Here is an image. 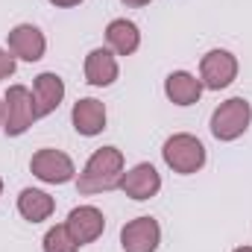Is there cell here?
Returning a JSON list of instances; mask_svg holds the SVG:
<instances>
[{"instance_id": "277c9868", "label": "cell", "mask_w": 252, "mask_h": 252, "mask_svg": "<svg viewBox=\"0 0 252 252\" xmlns=\"http://www.w3.org/2000/svg\"><path fill=\"white\" fill-rule=\"evenodd\" d=\"M38 121L35 103H32V88L27 85H9L3 94V132L9 138H21L30 132V126Z\"/></svg>"}, {"instance_id": "d6986e66", "label": "cell", "mask_w": 252, "mask_h": 252, "mask_svg": "<svg viewBox=\"0 0 252 252\" xmlns=\"http://www.w3.org/2000/svg\"><path fill=\"white\" fill-rule=\"evenodd\" d=\"M50 6H56V9H73V6H79L82 0H47Z\"/></svg>"}, {"instance_id": "7c38bea8", "label": "cell", "mask_w": 252, "mask_h": 252, "mask_svg": "<svg viewBox=\"0 0 252 252\" xmlns=\"http://www.w3.org/2000/svg\"><path fill=\"white\" fill-rule=\"evenodd\" d=\"M82 73H85V82H88L91 88H109V85H115L118 76H121L118 56H115L109 47H94V50H88V56H85Z\"/></svg>"}, {"instance_id": "8fae6325", "label": "cell", "mask_w": 252, "mask_h": 252, "mask_svg": "<svg viewBox=\"0 0 252 252\" xmlns=\"http://www.w3.org/2000/svg\"><path fill=\"white\" fill-rule=\"evenodd\" d=\"M109 121V112H106V103L97 100V97H79L70 109V124L76 129V135L82 138H97Z\"/></svg>"}, {"instance_id": "ac0fdd59", "label": "cell", "mask_w": 252, "mask_h": 252, "mask_svg": "<svg viewBox=\"0 0 252 252\" xmlns=\"http://www.w3.org/2000/svg\"><path fill=\"white\" fill-rule=\"evenodd\" d=\"M15 67H18V59H15L6 47H0V79L15 76Z\"/></svg>"}, {"instance_id": "5bb4252c", "label": "cell", "mask_w": 252, "mask_h": 252, "mask_svg": "<svg viewBox=\"0 0 252 252\" xmlns=\"http://www.w3.org/2000/svg\"><path fill=\"white\" fill-rule=\"evenodd\" d=\"M202 91L205 88H202L199 76H193L190 70H173L164 76V97L179 109H188L193 103H199Z\"/></svg>"}, {"instance_id": "30bf717a", "label": "cell", "mask_w": 252, "mask_h": 252, "mask_svg": "<svg viewBox=\"0 0 252 252\" xmlns=\"http://www.w3.org/2000/svg\"><path fill=\"white\" fill-rule=\"evenodd\" d=\"M64 226L73 235V241L79 247H85V244H94L106 232V214L97 205H76V208H70Z\"/></svg>"}, {"instance_id": "52a82bcc", "label": "cell", "mask_w": 252, "mask_h": 252, "mask_svg": "<svg viewBox=\"0 0 252 252\" xmlns=\"http://www.w3.org/2000/svg\"><path fill=\"white\" fill-rule=\"evenodd\" d=\"M6 50L18 62H41L47 53V38L35 24H18L6 32Z\"/></svg>"}, {"instance_id": "9a60e30c", "label": "cell", "mask_w": 252, "mask_h": 252, "mask_svg": "<svg viewBox=\"0 0 252 252\" xmlns=\"http://www.w3.org/2000/svg\"><path fill=\"white\" fill-rule=\"evenodd\" d=\"M106 44L115 56H132L141 47V30L129 18H115L106 27Z\"/></svg>"}, {"instance_id": "6da1fadb", "label": "cell", "mask_w": 252, "mask_h": 252, "mask_svg": "<svg viewBox=\"0 0 252 252\" xmlns=\"http://www.w3.org/2000/svg\"><path fill=\"white\" fill-rule=\"evenodd\" d=\"M124 170H126L124 153L118 147H100V150H94L88 156L85 167L76 173V190L85 193V196L118 190Z\"/></svg>"}, {"instance_id": "3957f363", "label": "cell", "mask_w": 252, "mask_h": 252, "mask_svg": "<svg viewBox=\"0 0 252 252\" xmlns=\"http://www.w3.org/2000/svg\"><path fill=\"white\" fill-rule=\"evenodd\" d=\"M250 124H252L250 100H247V97H229V100H223V103L211 112L208 129H211V135H214L220 144H232V141H238L241 135H247Z\"/></svg>"}, {"instance_id": "2e32d148", "label": "cell", "mask_w": 252, "mask_h": 252, "mask_svg": "<svg viewBox=\"0 0 252 252\" xmlns=\"http://www.w3.org/2000/svg\"><path fill=\"white\" fill-rule=\"evenodd\" d=\"M56 211V199L41 188H24L18 193V214L27 223H44Z\"/></svg>"}, {"instance_id": "8992f818", "label": "cell", "mask_w": 252, "mask_h": 252, "mask_svg": "<svg viewBox=\"0 0 252 252\" xmlns=\"http://www.w3.org/2000/svg\"><path fill=\"white\" fill-rule=\"evenodd\" d=\"M238 70H241V64L232 50L214 47L199 59V82L208 91H223L238 79Z\"/></svg>"}, {"instance_id": "7a4b0ae2", "label": "cell", "mask_w": 252, "mask_h": 252, "mask_svg": "<svg viewBox=\"0 0 252 252\" xmlns=\"http://www.w3.org/2000/svg\"><path fill=\"white\" fill-rule=\"evenodd\" d=\"M161 158H164V164H167L173 173H179V176H193V173H199V170L205 167L208 153H205V144H202L196 135H190V132H176V135H170V138L164 141Z\"/></svg>"}, {"instance_id": "e0dca14e", "label": "cell", "mask_w": 252, "mask_h": 252, "mask_svg": "<svg viewBox=\"0 0 252 252\" xmlns=\"http://www.w3.org/2000/svg\"><path fill=\"white\" fill-rule=\"evenodd\" d=\"M41 250L44 252H79V244L73 241V235L67 232V226H50L41 238Z\"/></svg>"}, {"instance_id": "44dd1931", "label": "cell", "mask_w": 252, "mask_h": 252, "mask_svg": "<svg viewBox=\"0 0 252 252\" xmlns=\"http://www.w3.org/2000/svg\"><path fill=\"white\" fill-rule=\"evenodd\" d=\"M0 129H3V97H0Z\"/></svg>"}, {"instance_id": "603a6c76", "label": "cell", "mask_w": 252, "mask_h": 252, "mask_svg": "<svg viewBox=\"0 0 252 252\" xmlns=\"http://www.w3.org/2000/svg\"><path fill=\"white\" fill-rule=\"evenodd\" d=\"M0 196H3V179H0Z\"/></svg>"}, {"instance_id": "7402d4cb", "label": "cell", "mask_w": 252, "mask_h": 252, "mask_svg": "<svg viewBox=\"0 0 252 252\" xmlns=\"http://www.w3.org/2000/svg\"><path fill=\"white\" fill-rule=\"evenodd\" d=\"M232 252H252V247H238V250H232Z\"/></svg>"}, {"instance_id": "ba28073f", "label": "cell", "mask_w": 252, "mask_h": 252, "mask_svg": "<svg viewBox=\"0 0 252 252\" xmlns=\"http://www.w3.org/2000/svg\"><path fill=\"white\" fill-rule=\"evenodd\" d=\"M158 244H161V226L150 214L129 220L121 229V250L124 252H158Z\"/></svg>"}, {"instance_id": "4fadbf2b", "label": "cell", "mask_w": 252, "mask_h": 252, "mask_svg": "<svg viewBox=\"0 0 252 252\" xmlns=\"http://www.w3.org/2000/svg\"><path fill=\"white\" fill-rule=\"evenodd\" d=\"M64 94H67L64 79L59 73H53V70H44V73H38V76L32 79V103H35L38 121L47 118V115H53V112L62 106Z\"/></svg>"}, {"instance_id": "ffe728a7", "label": "cell", "mask_w": 252, "mask_h": 252, "mask_svg": "<svg viewBox=\"0 0 252 252\" xmlns=\"http://www.w3.org/2000/svg\"><path fill=\"white\" fill-rule=\"evenodd\" d=\"M121 3H126V6H135V9H138V6H147L150 0H121Z\"/></svg>"}, {"instance_id": "9c48e42d", "label": "cell", "mask_w": 252, "mask_h": 252, "mask_svg": "<svg viewBox=\"0 0 252 252\" xmlns=\"http://www.w3.org/2000/svg\"><path fill=\"white\" fill-rule=\"evenodd\" d=\"M118 190L126 193L129 199H135V202H147V199L158 196V190H161V173L150 161H141V164L124 170Z\"/></svg>"}, {"instance_id": "5b68a950", "label": "cell", "mask_w": 252, "mask_h": 252, "mask_svg": "<svg viewBox=\"0 0 252 252\" xmlns=\"http://www.w3.org/2000/svg\"><path fill=\"white\" fill-rule=\"evenodd\" d=\"M30 173L38 182H44V185H67V182L76 179V164H73V158L67 153H62V150L41 147L30 158Z\"/></svg>"}]
</instances>
